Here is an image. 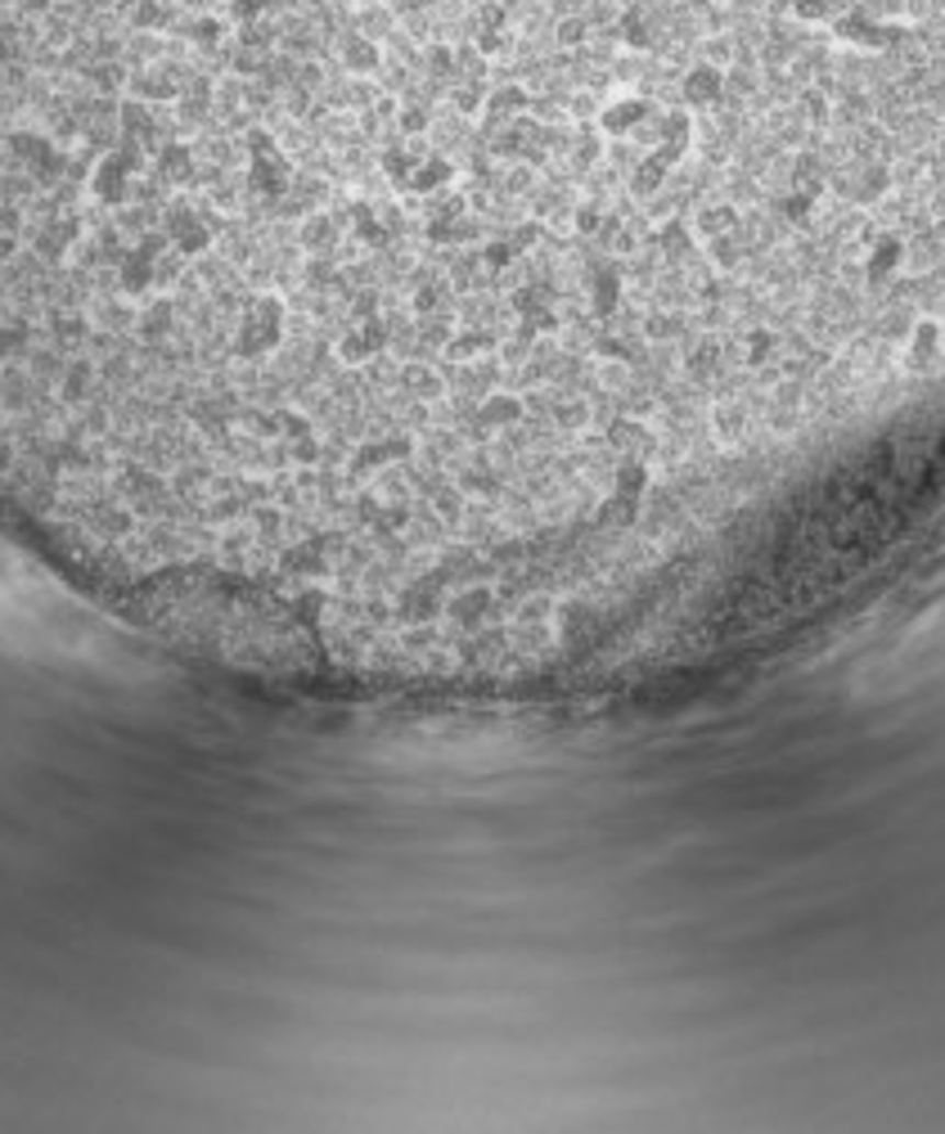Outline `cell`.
<instances>
[{
    "instance_id": "6da1fadb",
    "label": "cell",
    "mask_w": 945,
    "mask_h": 1134,
    "mask_svg": "<svg viewBox=\"0 0 945 1134\" xmlns=\"http://www.w3.org/2000/svg\"><path fill=\"white\" fill-rule=\"evenodd\" d=\"M792 10H797V19H806V23H833L837 14H833V0H792Z\"/></svg>"
},
{
    "instance_id": "7a4b0ae2",
    "label": "cell",
    "mask_w": 945,
    "mask_h": 1134,
    "mask_svg": "<svg viewBox=\"0 0 945 1134\" xmlns=\"http://www.w3.org/2000/svg\"><path fill=\"white\" fill-rule=\"evenodd\" d=\"M685 5H694V10H702V5H707V0H685Z\"/></svg>"
}]
</instances>
